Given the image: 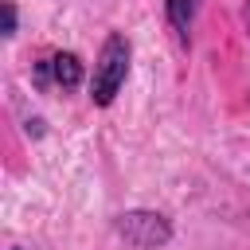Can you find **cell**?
<instances>
[{
	"mask_svg": "<svg viewBox=\"0 0 250 250\" xmlns=\"http://www.w3.org/2000/svg\"><path fill=\"white\" fill-rule=\"evenodd\" d=\"M129 59H133V47L121 31H109L102 51H98V62H94V78H90V98L94 105H113L117 90L125 86V74H129Z\"/></svg>",
	"mask_w": 250,
	"mask_h": 250,
	"instance_id": "6da1fadb",
	"label": "cell"
},
{
	"mask_svg": "<svg viewBox=\"0 0 250 250\" xmlns=\"http://www.w3.org/2000/svg\"><path fill=\"white\" fill-rule=\"evenodd\" d=\"M246 16H250V0H246Z\"/></svg>",
	"mask_w": 250,
	"mask_h": 250,
	"instance_id": "52a82bcc",
	"label": "cell"
},
{
	"mask_svg": "<svg viewBox=\"0 0 250 250\" xmlns=\"http://www.w3.org/2000/svg\"><path fill=\"white\" fill-rule=\"evenodd\" d=\"M113 227H117V234H121L129 246H137V250H156V246H168V242H172V223H168V215L148 211V207H137V211L117 215Z\"/></svg>",
	"mask_w": 250,
	"mask_h": 250,
	"instance_id": "7a4b0ae2",
	"label": "cell"
},
{
	"mask_svg": "<svg viewBox=\"0 0 250 250\" xmlns=\"http://www.w3.org/2000/svg\"><path fill=\"white\" fill-rule=\"evenodd\" d=\"M12 35H16V4L4 0V39H12Z\"/></svg>",
	"mask_w": 250,
	"mask_h": 250,
	"instance_id": "5b68a950",
	"label": "cell"
},
{
	"mask_svg": "<svg viewBox=\"0 0 250 250\" xmlns=\"http://www.w3.org/2000/svg\"><path fill=\"white\" fill-rule=\"evenodd\" d=\"M47 59H51V82H55V86H62V90L82 86L86 66H82V59H78L74 51H55V55H47Z\"/></svg>",
	"mask_w": 250,
	"mask_h": 250,
	"instance_id": "3957f363",
	"label": "cell"
},
{
	"mask_svg": "<svg viewBox=\"0 0 250 250\" xmlns=\"http://www.w3.org/2000/svg\"><path fill=\"white\" fill-rule=\"evenodd\" d=\"M35 82L39 86H51V59H39L35 62Z\"/></svg>",
	"mask_w": 250,
	"mask_h": 250,
	"instance_id": "8992f818",
	"label": "cell"
},
{
	"mask_svg": "<svg viewBox=\"0 0 250 250\" xmlns=\"http://www.w3.org/2000/svg\"><path fill=\"white\" fill-rule=\"evenodd\" d=\"M195 12H199V0H164V16H168L172 31L180 35V43H188V31L195 23Z\"/></svg>",
	"mask_w": 250,
	"mask_h": 250,
	"instance_id": "277c9868",
	"label": "cell"
}]
</instances>
